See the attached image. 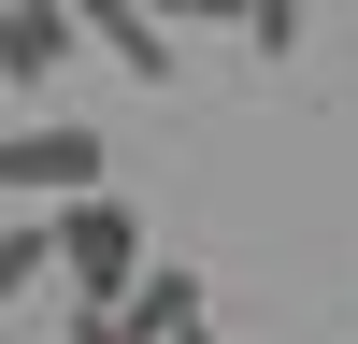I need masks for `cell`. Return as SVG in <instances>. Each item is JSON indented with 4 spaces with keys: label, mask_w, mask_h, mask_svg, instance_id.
<instances>
[{
    "label": "cell",
    "mask_w": 358,
    "mask_h": 344,
    "mask_svg": "<svg viewBox=\"0 0 358 344\" xmlns=\"http://www.w3.org/2000/svg\"><path fill=\"white\" fill-rule=\"evenodd\" d=\"M57 273V244H43V229H0V301H15V287H43Z\"/></svg>",
    "instance_id": "5b68a950"
},
{
    "label": "cell",
    "mask_w": 358,
    "mask_h": 344,
    "mask_svg": "<svg viewBox=\"0 0 358 344\" xmlns=\"http://www.w3.org/2000/svg\"><path fill=\"white\" fill-rule=\"evenodd\" d=\"M244 29H258V57H287L301 43V0H244Z\"/></svg>",
    "instance_id": "8992f818"
},
{
    "label": "cell",
    "mask_w": 358,
    "mask_h": 344,
    "mask_svg": "<svg viewBox=\"0 0 358 344\" xmlns=\"http://www.w3.org/2000/svg\"><path fill=\"white\" fill-rule=\"evenodd\" d=\"M0 187H43V201L101 187V129H72V115H43V129H0Z\"/></svg>",
    "instance_id": "7a4b0ae2"
},
{
    "label": "cell",
    "mask_w": 358,
    "mask_h": 344,
    "mask_svg": "<svg viewBox=\"0 0 358 344\" xmlns=\"http://www.w3.org/2000/svg\"><path fill=\"white\" fill-rule=\"evenodd\" d=\"M57 57H72V0H0V72L43 86Z\"/></svg>",
    "instance_id": "3957f363"
},
{
    "label": "cell",
    "mask_w": 358,
    "mask_h": 344,
    "mask_svg": "<svg viewBox=\"0 0 358 344\" xmlns=\"http://www.w3.org/2000/svg\"><path fill=\"white\" fill-rule=\"evenodd\" d=\"M43 244L72 258V287H86V301H115V287L143 273V215H129V201H101V187H72V201H57V229H43Z\"/></svg>",
    "instance_id": "6da1fadb"
},
{
    "label": "cell",
    "mask_w": 358,
    "mask_h": 344,
    "mask_svg": "<svg viewBox=\"0 0 358 344\" xmlns=\"http://www.w3.org/2000/svg\"><path fill=\"white\" fill-rule=\"evenodd\" d=\"M72 15H86V29H101V43H115V57H129V72H143V86H158V72H172V29H158V15H143V0H72Z\"/></svg>",
    "instance_id": "277c9868"
}]
</instances>
